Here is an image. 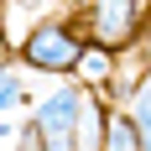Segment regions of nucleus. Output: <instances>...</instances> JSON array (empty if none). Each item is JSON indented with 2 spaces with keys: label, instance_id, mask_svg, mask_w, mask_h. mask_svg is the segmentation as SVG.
<instances>
[{
  "label": "nucleus",
  "instance_id": "nucleus-3",
  "mask_svg": "<svg viewBox=\"0 0 151 151\" xmlns=\"http://www.w3.org/2000/svg\"><path fill=\"white\" fill-rule=\"evenodd\" d=\"M136 26H141V5H130V0H104V5H89L94 47H104V52H115V47H125V42H136Z\"/></svg>",
  "mask_w": 151,
  "mask_h": 151
},
{
  "label": "nucleus",
  "instance_id": "nucleus-6",
  "mask_svg": "<svg viewBox=\"0 0 151 151\" xmlns=\"http://www.w3.org/2000/svg\"><path fill=\"white\" fill-rule=\"evenodd\" d=\"M21 99H26V89H21V78H16L11 68H0V115H5V109H16Z\"/></svg>",
  "mask_w": 151,
  "mask_h": 151
},
{
  "label": "nucleus",
  "instance_id": "nucleus-4",
  "mask_svg": "<svg viewBox=\"0 0 151 151\" xmlns=\"http://www.w3.org/2000/svg\"><path fill=\"white\" fill-rule=\"evenodd\" d=\"M99 151H141V136L125 109H109L104 115V136H99Z\"/></svg>",
  "mask_w": 151,
  "mask_h": 151
},
{
  "label": "nucleus",
  "instance_id": "nucleus-2",
  "mask_svg": "<svg viewBox=\"0 0 151 151\" xmlns=\"http://www.w3.org/2000/svg\"><path fill=\"white\" fill-rule=\"evenodd\" d=\"M78 52H83V42H78L73 21H63V16H47V21H37L21 37V58L37 73H68L78 63Z\"/></svg>",
  "mask_w": 151,
  "mask_h": 151
},
{
  "label": "nucleus",
  "instance_id": "nucleus-5",
  "mask_svg": "<svg viewBox=\"0 0 151 151\" xmlns=\"http://www.w3.org/2000/svg\"><path fill=\"white\" fill-rule=\"evenodd\" d=\"M73 68H78L83 83H109V78H115V52H104V47H83Z\"/></svg>",
  "mask_w": 151,
  "mask_h": 151
},
{
  "label": "nucleus",
  "instance_id": "nucleus-1",
  "mask_svg": "<svg viewBox=\"0 0 151 151\" xmlns=\"http://www.w3.org/2000/svg\"><path fill=\"white\" fill-rule=\"evenodd\" d=\"M83 99H89V94H83V89H73V83L52 89V94L42 99V104L31 109L26 130H21L26 151H37V146H63V141H73V136H78V115H83Z\"/></svg>",
  "mask_w": 151,
  "mask_h": 151
}]
</instances>
